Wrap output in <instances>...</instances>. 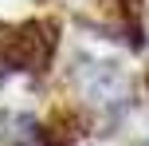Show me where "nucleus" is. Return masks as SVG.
<instances>
[{
    "mask_svg": "<svg viewBox=\"0 0 149 146\" xmlns=\"http://www.w3.org/2000/svg\"><path fill=\"white\" fill-rule=\"evenodd\" d=\"M59 51V24L55 20H24V24H0V67L39 75L51 67Z\"/></svg>",
    "mask_w": 149,
    "mask_h": 146,
    "instance_id": "obj_1",
    "label": "nucleus"
},
{
    "mask_svg": "<svg viewBox=\"0 0 149 146\" xmlns=\"http://www.w3.org/2000/svg\"><path fill=\"white\" fill-rule=\"evenodd\" d=\"M74 83H79L82 99L94 103V107H118L122 111L130 103V79L114 63H82L74 71Z\"/></svg>",
    "mask_w": 149,
    "mask_h": 146,
    "instance_id": "obj_2",
    "label": "nucleus"
},
{
    "mask_svg": "<svg viewBox=\"0 0 149 146\" xmlns=\"http://www.w3.org/2000/svg\"><path fill=\"white\" fill-rule=\"evenodd\" d=\"M28 146H59V142H51V138L43 134V126H39V138H36V142H28Z\"/></svg>",
    "mask_w": 149,
    "mask_h": 146,
    "instance_id": "obj_3",
    "label": "nucleus"
},
{
    "mask_svg": "<svg viewBox=\"0 0 149 146\" xmlns=\"http://www.w3.org/2000/svg\"><path fill=\"white\" fill-rule=\"evenodd\" d=\"M145 146H149V142H145Z\"/></svg>",
    "mask_w": 149,
    "mask_h": 146,
    "instance_id": "obj_4",
    "label": "nucleus"
}]
</instances>
